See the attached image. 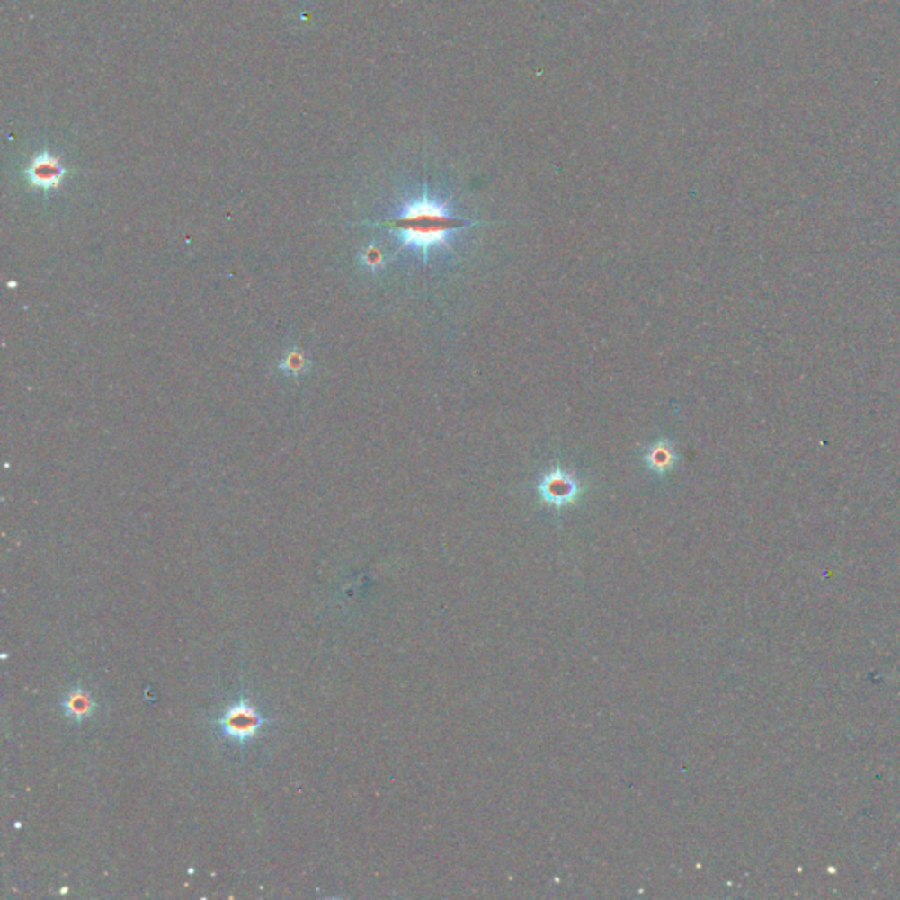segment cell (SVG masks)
<instances>
[{
  "label": "cell",
  "instance_id": "6da1fadb",
  "mask_svg": "<svg viewBox=\"0 0 900 900\" xmlns=\"http://www.w3.org/2000/svg\"><path fill=\"white\" fill-rule=\"evenodd\" d=\"M364 224L388 229L403 246L417 250L424 263H428L431 252L445 246L454 233L475 226H487L489 222H473L470 218L454 217L438 197L431 194L428 185H424L423 192L410 199L396 217Z\"/></svg>",
  "mask_w": 900,
  "mask_h": 900
},
{
  "label": "cell",
  "instance_id": "7a4b0ae2",
  "mask_svg": "<svg viewBox=\"0 0 900 900\" xmlns=\"http://www.w3.org/2000/svg\"><path fill=\"white\" fill-rule=\"evenodd\" d=\"M266 723L268 719L245 697H239L235 704L229 705L218 717V726L222 735L241 745L257 737L259 730Z\"/></svg>",
  "mask_w": 900,
  "mask_h": 900
},
{
  "label": "cell",
  "instance_id": "3957f363",
  "mask_svg": "<svg viewBox=\"0 0 900 900\" xmlns=\"http://www.w3.org/2000/svg\"><path fill=\"white\" fill-rule=\"evenodd\" d=\"M539 495L548 505L561 509L579 498L581 484L572 473L563 470L561 467H554L542 475L539 482Z\"/></svg>",
  "mask_w": 900,
  "mask_h": 900
},
{
  "label": "cell",
  "instance_id": "277c9868",
  "mask_svg": "<svg viewBox=\"0 0 900 900\" xmlns=\"http://www.w3.org/2000/svg\"><path fill=\"white\" fill-rule=\"evenodd\" d=\"M64 174H66V169L60 165L58 158H55L49 154H40L34 158L29 165V171H27L29 182L42 191H49V189L58 187Z\"/></svg>",
  "mask_w": 900,
  "mask_h": 900
},
{
  "label": "cell",
  "instance_id": "5b68a950",
  "mask_svg": "<svg viewBox=\"0 0 900 900\" xmlns=\"http://www.w3.org/2000/svg\"><path fill=\"white\" fill-rule=\"evenodd\" d=\"M644 463L647 470L655 475H666L679 463V452L675 445L668 440H658L651 443L644 452Z\"/></svg>",
  "mask_w": 900,
  "mask_h": 900
},
{
  "label": "cell",
  "instance_id": "8992f818",
  "mask_svg": "<svg viewBox=\"0 0 900 900\" xmlns=\"http://www.w3.org/2000/svg\"><path fill=\"white\" fill-rule=\"evenodd\" d=\"M62 707H64L66 716L71 721L81 723L95 712V700L88 690H85L83 686H76L75 690H71L67 693V697L62 702Z\"/></svg>",
  "mask_w": 900,
  "mask_h": 900
},
{
  "label": "cell",
  "instance_id": "52a82bcc",
  "mask_svg": "<svg viewBox=\"0 0 900 900\" xmlns=\"http://www.w3.org/2000/svg\"><path fill=\"white\" fill-rule=\"evenodd\" d=\"M362 263H364L368 268H371V270H375V268L382 266V264H384L382 252H380L379 248H375V246H370V248L362 254Z\"/></svg>",
  "mask_w": 900,
  "mask_h": 900
}]
</instances>
